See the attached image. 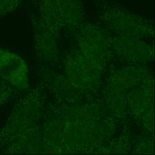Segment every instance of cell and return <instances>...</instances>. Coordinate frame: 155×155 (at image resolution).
<instances>
[{
    "label": "cell",
    "mask_w": 155,
    "mask_h": 155,
    "mask_svg": "<svg viewBox=\"0 0 155 155\" xmlns=\"http://www.w3.org/2000/svg\"><path fill=\"white\" fill-rule=\"evenodd\" d=\"M42 102V92L38 88L18 101L0 131V148L9 146L37 125Z\"/></svg>",
    "instance_id": "cell-1"
},
{
    "label": "cell",
    "mask_w": 155,
    "mask_h": 155,
    "mask_svg": "<svg viewBox=\"0 0 155 155\" xmlns=\"http://www.w3.org/2000/svg\"><path fill=\"white\" fill-rule=\"evenodd\" d=\"M104 26L115 36L144 38L154 37L153 22L116 3L103 4L98 12Z\"/></svg>",
    "instance_id": "cell-2"
},
{
    "label": "cell",
    "mask_w": 155,
    "mask_h": 155,
    "mask_svg": "<svg viewBox=\"0 0 155 155\" xmlns=\"http://www.w3.org/2000/svg\"><path fill=\"white\" fill-rule=\"evenodd\" d=\"M0 79L14 88L28 89L29 70L25 61L16 53L0 49Z\"/></svg>",
    "instance_id": "cell-3"
},
{
    "label": "cell",
    "mask_w": 155,
    "mask_h": 155,
    "mask_svg": "<svg viewBox=\"0 0 155 155\" xmlns=\"http://www.w3.org/2000/svg\"><path fill=\"white\" fill-rule=\"evenodd\" d=\"M111 42L119 55L132 60L147 59L153 52L152 46L142 38L115 36L111 38Z\"/></svg>",
    "instance_id": "cell-4"
},
{
    "label": "cell",
    "mask_w": 155,
    "mask_h": 155,
    "mask_svg": "<svg viewBox=\"0 0 155 155\" xmlns=\"http://www.w3.org/2000/svg\"><path fill=\"white\" fill-rule=\"evenodd\" d=\"M42 142V130L36 125L10 144L6 151L12 154H40Z\"/></svg>",
    "instance_id": "cell-5"
},
{
    "label": "cell",
    "mask_w": 155,
    "mask_h": 155,
    "mask_svg": "<svg viewBox=\"0 0 155 155\" xmlns=\"http://www.w3.org/2000/svg\"><path fill=\"white\" fill-rule=\"evenodd\" d=\"M61 16L63 26L70 30L83 24L84 11L81 0H53Z\"/></svg>",
    "instance_id": "cell-6"
},
{
    "label": "cell",
    "mask_w": 155,
    "mask_h": 155,
    "mask_svg": "<svg viewBox=\"0 0 155 155\" xmlns=\"http://www.w3.org/2000/svg\"><path fill=\"white\" fill-rule=\"evenodd\" d=\"M78 36L94 45L104 54L111 47V38L109 37L103 28L92 23L82 24L79 28Z\"/></svg>",
    "instance_id": "cell-7"
},
{
    "label": "cell",
    "mask_w": 155,
    "mask_h": 155,
    "mask_svg": "<svg viewBox=\"0 0 155 155\" xmlns=\"http://www.w3.org/2000/svg\"><path fill=\"white\" fill-rule=\"evenodd\" d=\"M41 11L43 19L49 31L58 34L63 27L61 16L53 0H44Z\"/></svg>",
    "instance_id": "cell-8"
},
{
    "label": "cell",
    "mask_w": 155,
    "mask_h": 155,
    "mask_svg": "<svg viewBox=\"0 0 155 155\" xmlns=\"http://www.w3.org/2000/svg\"><path fill=\"white\" fill-rule=\"evenodd\" d=\"M38 50L41 57L51 61L57 57L58 51V47L54 35L51 32L41 33L38 38Z\"/></svg>",
    "instance_id": "cell-9"
},
{
    "label": "cell",
    "mask_w": 155,
    "mask_h": 155,
    "mask_svg": "<svg viewBox=\"0 0 155 155\" xmlns=\"http://www.w3.org/2000/svg\"><path fill=\"white\" fill-rule=\"evenodd\" d=\"M12 88L4 81L0 82V106L11 97L12 94Z\"/></svg>",
    "instance_id": "cell-10"
},
{
    "label": "cell",
    "mask_w": 155,
    "mask_h": 155,
    "mask_svg": "<svg viewBox=\"0 0 155 155\" xmlns=\"http://www.w3.org/2000/svg\"><path fill=\"white\" fill-rule=\"evenodd\" d=\"M18 0H0V15L15 8Z\"/></svg>",
    "instance_id": "cell-11"
}]
</instances>
